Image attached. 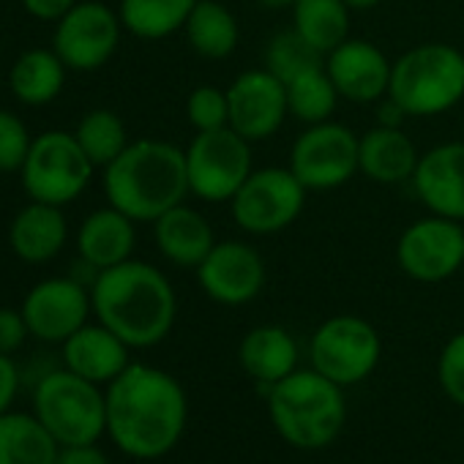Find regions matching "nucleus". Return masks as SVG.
Masks as SVG:
<instances>
[{
	"mask_svg": "<svg viewBox=\"0 0 464 464\" xmlns=\"http://www.w3.org/2000/svg\"><path fill=\"white\" fill-rule=\"evenodd\" d=\"M93 314L131 350L164 342L178 317V298L169 279L150 263L126 260L99 271L91 285Z\"/></svg>",
	"mask_w": 464,
	"mask_h": 464,
	"instance_id": "2",
	"label": "nucleus"
},
{
	"mask_svg": "<svg viewBox=\"0 0 464 464\" xmlns=\"http://www.w3.org/2000/svg\"><path fill=\"white\" fill-rule=\"evenodd\" d=\"M238 361L244 372L260 385H276L287 374L295 372L298 344L282 325H260L252 328L238 350Z\"/></svg>",
	"mask_w": 464,
	"mask_h": 464,
	"instance_id": "24",
	"label": "nucleus"
},
{
	"mask_svg": "<svg viewBox=\"0 0 464 464\" xmlns=\"http://www.w3.org/2000/svg\"><path fill=\"white\" fill-rule=\"evenodd\" d=\"M382 0H344V6L355 14V12H369V9H377Z\"/></svg>",
	"mask_w": 464,
	"mask_h": 464,
	"instance_id": "42",
	"label": "nucleus"
},
{
	"mask_svg": "<svg viewBox=\"0 0 464 464\" xmlns=\"http://www.w3.org/2000/svg\"><path fill=\"white\" fill-rule=\"evenodd\" d=\"M66 63L55 50H28L9 69L12 93L28 107H44L55 102L66 82Z\"/></svg>",
	"mask_w": 464,
	"mask_h": 464,
	"instance_id": "27",
	"label": "nucleus"
},
{
	"mask_svg": "<svg viewBox=\"0 0 464 464\" xmlns=\"http://www.w3.org/2000/svg\"><path fill=\"white\" fill-rule=\"evenodd\" d=\"M317 66H325V55L320 50H314L295 28L276 34L266 47V69L271 74H276L285 85L293 77H298L309 69H317Z\"/></svg>",
	"mask_w": 464,
	"mask_h": 464,
	"instance_id": "32",
	"label": "nucleus"
},
{
	"mask_svg": "<svg viewBox=\"0 0 464 464\" xmlns=\"http://www.w3.org/2000/svg\"><path fill=\"white\" fill-rule=\"evenodd\" d=\"M61 347H63L61 350L63 366L96 385H110L131 363L129 358L131 347L102 323L96 325L85 323Z\"/></svg>",
	"mask_w": 464,
	"mask_h": 464,
	"instance_id": "20",
	"label": "nucleus"
},
{
	"mask_svg": "<svg viewBox=\"0 0 464 464\" xmlns=\"http://www.w3.org/2000/svg\"><path fill=\"white\" fill-rule=\"evenodd\" d=\"M31 145L34 137L25 121L9 110H0V172H20Z\"/></svg>",
	"mask_w": 464,
	"mask_h": 464,
	"instance_id": "34",
	"label": "nucleus"
},
{
	"mask_svg": "<svg viewBox=\"0 0 464 464\" xmlns=\"http://www.w3.org/2000/svg\"><path fill=\"white\" fill-rule=\"evenodd\" d=\"M134 218L123 210L107 205L93 213H88L77 232V252L82 266H88L93 274L115 268L126 260H131L137 246V229Z\"/></svg>",
	"mask_w": 464,
	"mask_h": 464,
	"instance_id": "19",
	"label": "nucleus"
},
{
	"mask_svg": "<svg viewBox=\"0 0 464 464\" xmlns=\"http://www.w3.org/2000/svg\"><path fill=\"white\" fill-rule=\"evenodd\" d=\"M380 334L372 323L353 314L325 320L312 336V369L334 380L336 385H355L366 380L380 363Z\"/></svg>",
	"mask_w": 464,
	"mask_h": 464,
	"instance_id": "10",
	"label": "nucleus"
},
{
	"mask_svg": "<svg viewBox=\"0 0 464 464\" xmlns=\"http://www.w3.org/2000/svg\"><path fill=\"white\" fill-rule=\"evenodd\" d=\"M186 118L194 131H213L229 126V99L227 88L199 85L186 99Z\"/></svg>",
	"mask_w": 464,
	"mask_h": 464,
	"instance_id": "33",
	"label": "nucleus"
},
{
	"mask_svg": "<svg viewBox=\"0 0 464 464\" xmlns=\"http://www.w3.org/2000/svg\"><path fill=\"white\" fill-rule=\"evenodd\" d=\"M399 268L423 285L450 279L464 266V229L453 218L426 216L412 221L396 244Z\"/></svg>",
	"mask_w": 464,
	"mask_h": 464,
	"instance_id": "13",
	"label": "nucleus"
},
{
	"mask_svg": "<svg viewBox=\"0 0 464 464\" xmlns=\"http://www.w3.org/2000/svg\"><path fill=\"white\" fill-rule=\"evenodd\" d=\"M74 137L96 169H107L129 148V131L123 118L104 107L85 112L74 129Z\"/></svg>",
	"mask_w": 464,
	"mask_h": 464,
	"instance_id": "30",
	"label": "nucleus"
},
{
	"mask_svg": "<svg viewBox=\"0 0 464 464\" xmlns=\"http://www.w3.org/2000/svg\"><path fill=\"white\" fill-rule=\"evenodd\" d=\"M96 167L80 148L74 131H44L34 137L31 153L20 169L31 199L50 205L74 202L91 183Z\"/></svg>",
	"mask_w": 464,
	"mask_h": 464,
	"instance_id": "7",
	"label": "nucleus"
},
{
	"mask_svg": "<svg viewBox=\"0 0 464 464\" xmlns=\"http://www.w3.org/2000/svg\"><path fill=\"white\" fill-rule=\"evenodd\" d=\"M388 96L407 118H434L464 99V55L445 42H426L401 53L391 72Z\"/></svg>",
	"mask_w": 464,
	"mask_h": 464,
	"instance_id": "5",
	"label": "nucleus"
},
{
	"mask_svg": "<svg viewBox=\"0 0 464 464\" xmlns=\"http://www.w3.org/2000/svg\"><path fill=\"white\" fill-rule=\"evenodd\" d=\"M31 336L47 344H63L93 314L91 287L74 276H53L28 290L20 306Z\"/></svg>",
	"mask_w": 464,
	"mask_h": 464,
	"instance_id": "14",
	"label": "nucleus"
},
{
	"mask_svg": "<svg viewBox=\"0 0 464 464\" xmlns=\"http://www.w3.org/2000/svg\"><path fill=\"white\" fill-rule=\"evenodd\" d=\"M285 88H287V107H290L293 118H298L306 126L331 121L339 93H336L325 66H317V69H309V72L293 77Z\"/></svg>",
	"mask_w": 464,
	"mask_h": 464,
	"instance_id": "31",
	"label": "nucleus"
},
{
	"mask_svg": "<svg viewBox=\"0 0 464 464\" xmlns=\"http://www.w3.org/2000/svg\"><path fill=\"white\" fill-rule=\"evenodd\" d=\"M28 336H31V331H28V323H25L23 312L0 306V353H4V355L17 353L25 344Z\"/></svg>",
	"mask_w": 464,
	"mask_h": 464,
	"instance_id": "36",
	"label": "nucleus"
},
{
	"mask_svg": "<svg viewBox=\"0 0 464 464\" xmlns=\"http://www.w3.org/2000/svg\"><path fill=\"white\" fill-rule=\"evenodd\" d=\"M325 72L339 99L353 104H374L388 96L393 63L377 44L350 36L325 55Z\"/></svg>",
	"mask_w": 464,
	"mask_h": 464,
	"instance_id": "17",
	"label": "nucleus"
},
{
	"mask_svg": "<svg viewBox=\"0 0 464 464\" xmlns=\"http://www.w3.org/2000/svg\"><path fill=\"white\" fill-rule=\"evenodd\" d=\"M55 464H110V459L96 442H88V445H63L58 450Z\"/></svg>",
	"mask_w": 464,
	"mask_h": 464,
	"instance_id": "38",
	"label": "nucleus"
},
{
	"mask_svg": "<svg viewBox=\"0 0 464 464\" xmlns=\"http://www.w3.org/2000/svg\"><path fill=\"white\" fill-rule=\"evenodd\" d=\"M107 202L134 221H156L188 191L186 150L164 140H137L104 169Z\"/></svg>",
	"mask_w": 464,
	"mask_h": 464,
	"instance_id": "3",
	"label": "nucleus"
},
{
	"mask_svg": "<svg viewBox=\"0 0 464 464\" xmlns=\"http://www.w3.org/2000/svg\"><path fill=\"white\" fill-rule=\"evenodd\" d=\"M107 434L131 459L167 456L186 429V393L180 382L148 363H129L104 391Z\"/></svg>",
	"mask_w": 464,
	"mask_h": 464,
	"instance_id": "1",
	"label": "nucleus"
},
{
	"mask_svg": "<svg viewBox=\"0 0 464 464\" xmlns=\"http://www.w3.org/2000/svg\"><path fill=\"white\" fill-rule=\"evenodd\" d=\"M306 205V186L290 167L252 169L229 199V213L249 236H276L287 229Z\"/></svg>",
	"mask_w": 464,
	"mask_h": 464,
	"instance_id": "9",
	"label": "nucleus"
},
{
	"mask_svg": "<svg viewBox=\"0 0 464 464\" xmlns=\"http://www.w3.org/2000/svg\"><path fill=\"white\" fill-rule=\"evenodd\" d=\"M20 4L31 17H36L42 23H58L77 0H20Z\"/></svg>",
	"mask_w": 464,
	"mask_h": 464,
	"instance_id": "39",
	"label": "nucleus"
},
{
	"mask_svg": "<svg viewBox=\"0 0 464 464\" xmlns=\"http://www.w3.org/2000/svg\"><path fill=\"white\" fill-rule=\"evenodd\" d=\"M418 159L420 153L415 142L401 129L372 126L358 137V172L374 183L393 186L410 180Z\"/></svg>",
	"mask_w": 464,
	"mask_h": 464,
	"instance_id": "23",
	"label": "nucleus"
},
{
	"mask_svg": "<svg viewBox=\"0 0 464 464\" xmlns=\"http://www.w3.org/2000/svg\"><path fill=\"white\" fill-rule=\"evenodd\" d=\"M255 4L266 12H290L295 6V0H255Z\"/></svg>",
	"mask_w": 464,
	"mask_h": 464,
	"instance_id": "41",
	"label": "nucleus"
},
{
	"mask_svg": "<svg viewBox=\"0 0 464 464\" xmlns=\"http://www.w3.org/2000/svg\"><path fill=\"white\" fill-rule=\"evenodd\" d=\"M58 440L34 412L0 415V464H55Z\"/></svg>",
	"mask_w": 464,
	"mask_h": 464,
	"instance_id": "26",
	"label": "nucleus"
},
{
	"mask_svg": "<svg viewBox=\"0 0 464 464\" xmlns=\"http://www.w3.org/2000/svg\"><path fill=\"white\" fill-rule=\"evenodd\" d=\"M293 28L323 55L350 39V9L344 0H295Z\"/></svg>",
	"mask_w": 464,
	"mask_h": 464,
	"instance_id": "29",
	"label": "nucleus"
},
{
	"mask_svg": "<svg viewBox=\"0 0 464 464\" xmlns=\"http://www.w3.org/2000/svg\"><path fill=\"white\" fill-rule=\"evenodd\" d=\"M194 4L197 0H121L118 17L131 36L159 42L183 31Z\"/></svg>",
	"mask_w": 464,
	"mask_h": 464,
	"instance_id": "28",
	"label": "nucleus"
},
{
	"mask_svg": "<svg viewBox=\"0 0 464 464\" xmlns=\"http://www.w3.org/2000/svg\"><path fill=\"white\" fill-rule=\"evenodd\" d=\"M410 183L434 216L464 221V142H442L420 153Z\"/></svg>",
	"mask_w": 464,
	"mask_h": 464,
	"instance_id": "18",
	"label": "nucleus"
},
{
	"mask_svg": "<svg viewBox=\"0 0 464 464\" xmlns=\"http://www.w3.org/2000/svg\"><path fill=\"white\" fill-rule=\"evenodd\" d=\"M252 169V142L232 126L197 131L186 148L188 191L202 202H229Z\"/></svg>",
	"mask_w": 464,
	"mask_h": 464,
	"instance_id": "8",
	"label": "nucleus"
},
{
	"mask_svg": "<svg viewBox=\"0 0 464 464\" xmlns=\"http://www.w3.org/2000/svg\"><path fill=\"white\" fill-rule=\"evenodd\" d=\"M227 99L229 126L249 142L271 140L290 115L285 82L266 66L238 74L227 88Z\"/></svg>",
	"mask_w": 464,
	"mask_h": 464,
	"instance_id": "16",
	"label": "nucleus"
},
{
	"mask_svg": "<svg viewBox=\"0 0 464 464\" xmlns=\"http://www.w3.org/2000/svg\"><path fill=\"white\" fill-rule=\"evenodd\" d=\"M437 377L450 401L464 407V331L450 336L440 353Z\"/></svg>",
	"mask_w": 464,
	"mask_h": 464,
	"instance_id": "35",
	"label": "nucleus"
},
{
	"mask_svg": "<svg viewBox=\"0 0 464 464\" xmlns=\"http://www.w3.org/2000/svg\"><path fill=\"white\" fill-rule=\"evenodd\" d=\"M69 241V224L61 205L31 199L9 224V246L12 252L28 263L42 266L55 260Z\"/></svg>",
	"mask_w": 464,
	"mask_h": 464,
	"instance_id": "21",
	"label": "nucleus"
},
{
	"mask_svg": "<svg viewBox=\"0 0 464 464\" xmlns=\"http://www.w3.org/2000/svg\"><path fill=\"white\" fill-rule=\"evenodd\" d=\"M290 169L306 191H331L358 172V134L336 121L309 126L290 150Z\"/></svg>",
	"mask_w": 464,
	"mask_h": 464,
	"instance_id": "12",
	"label": "nucleus"
},
{
	"mask_svg": "<svg viewBox=\"0 0 464 464\" xmlns=\"http://www.w3.org/2000/svg\"><path fill=\"white\" fill-rule=\"evenodd\" d=\"M404 118H407V112L391 99V96H385V99H380V110H377V126H391V129H401V123H404Z\"/></svg>",
	"mask_w": 464,
	"mask_h": 464,
	"instance_id": "40",
	"label": "nucleus"
},
{
	"mask_svg": "<svg viewBox=\"0 0 464 464\" xmlns=\"http://www.w3.org/2000/svg\"><path fill=\"white\" fill-rule=\"evenodd\" d=\"M188 47L205 61H224L238 50L241 28L238 20L221 0H197L186 25Z\"/></svg>",
	"mask_w": 464,
	"mask_h": 464,
	"instance_id": "25",
	"label": "nucleus"
},
{
	"mask_svg": "<svg viewBox=\"0 0 464 464\" xmlns=\"http://www.w3.org/2000/svg\"><path fill=\"white\" fill-rule=\"evenodd\" d=\"M153 238L159 255L167 263H172L175 268H194V271L216 246L210 221L199 210L183 202L169 208L153 221Z\"/></svg>",
	"mask_w": 464,
	"mask_h": 464,
	"instance_id": "22",
	"label": "nucleus"
},
{
	"mask_svg": "<svg viewBox=\"0 0 464 464\" xmlns=\"http://www.w3.org/2000/svg\"><path fill=\"white\" fill-rule=\"evenodd\" d=\"M20 369L14 363L12 355H4L0 353V415L9 412L17 393H20Z\"/></svg>",
	"mask_w": 464,
	"mask_h": 464,
	"instance_id": "37",
	"label": "nucleus"
},
{
	"mask_svg": "<svg viewBox=\"0 0 464 464\" xmlns=\"http://www.w3.org/2000/svg\"><path fill=\"white\" fill-rule=\"evenodd\" d=\"M268 410L282 440L304 450L331 445L347 418L342 385L317 369H295L271 385Z\"/></svg>",
	"mask_w": 464,
	"mask_h": 464,
	"instance_id": "4",
	"label": "nucleus"
},
{
	"mask_svg": "<svg viewBox=\"0 0 464 464\" xmlns=\"http://www.w3.org/2000/svg\"><path fill=\"white\" fill-rule=\"evenodd\" d=\"M34 415L58 445H88L107 434V396L102 385L63 369L47 372L34 388Z\"/></svg>",
	"mask_w": 464,
	"mask_h": 464,
	"instance_id": "6",
	"label": "nucleus"
},
{
	"mask_svg": "<svg viewBox=\"0 0 464 464\" xmlns=\"http://www.w3.org/2000/svg\"><path fill=\"white\" fill-rule=\"evenodd\" d=\"M123 23L102 0H77L55 23L53 50L72 72L102 69L121 44Z\"/></svg>",
	"mask_w": 464,
	"mask_h": 464,
	"instance_id": "11",
	"label": "nucleus"
},
{
	"mask_svg": "<svg viewBox=\"0 0 464 464\" xmlns=\"http://www.w3.org/2000/svg\"><path fill=\"white\" fill-rule=\"evenodd\" d=\"M268 271L263 255L244 241H216L208 257L197 266L202 293L221 306H244L266 287Z\"/></svg>",
	"mask_w": 464,
	"mask_h": 464,
	"instance_id": "15",
	"label": "nucleus"
}]
</instances>
